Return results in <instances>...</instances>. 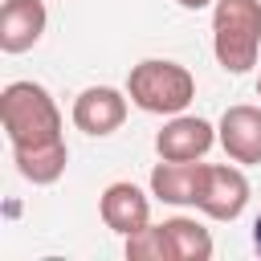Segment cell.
I'll list each match as a JSON object with an SVG mask.
<instances>
[{
	"label": "cell",
	"instance_id": "cell-13",
	"mask_svg": "<svg viewBox=\"0 0 261 261\" xmlns=\"http://www.w3.org/2000/svg\"><path fill=\"white\" fill-rule=\"evenodd\" d=\"M179 8H188V12H200V8H208V4H216V0H175Z\"/></svg>",
	"mask_w": 261,
	"mask_h": 261
},
{
	"label": "cell",
	"instance_id": "cell-14",
	"mask_svg": "<svg viewBox=\"0 0 261 261\" xmlns=\"http://www.w3.org/2000/svg\"><path fill=\"white\" fill-rule=\"evenodd\" d=\"M253 245H257V253H261V212H257V220H253Z\"/></svg>",
	"mask_w": 261,
	"mask_h": 261
},
{
	"label": "cell",
	"instance_id": "cell-7",
	"mask_svg": "<svg viewBox=\"0 0 261 261\" xmlns=\"http://www.w3.org/2000/svg\"><path fill=\"white\" fill-rule=\"evenodd\" d=\"M216 143L232 163H261V106H228L216 122Z\"/></svg>",
	"mask_w": 261,
	"mask_h": 261
},
{
	"label": "cell",
	"instance_id": "cell-5",
	"mask_svg": "<svg viewBox=\"0 0 261 261\" xmlns=\"http://www.w3.org/2000/svg\"><path fill=\"white\" fill-rule=\"evenodd\" d=\"M204 179H208V163L200 159H159L151 167V196L171 208H188V204L196 208Z\"/></svg>",
	"mask_w": 261,
	"mask_h": 261
},
{
	"label": "cell",
	"instance_id": "cell-9",
	"mask_svg": "<svg viewBox=\"0 0 261 261\" xmlns=\"http://www.w3.org/2000/svg\"><path fill=\"white\" fill-rule=\"evenodd\" d=\"M98 212H102V224L110 232H118L122 241L139 228L151 224V200L143 188H135L130 179H118V184H106L102 200H98Z\"/></svg>",
	"mask_w": 261,
	"mask_h": 261
},
{
	"label": "cell",
	"instance_id": "cell-11",
	"mask_svg": "<svg viewBox=\"0 0 261 261\" xmlns=\"http://www.w3.org/2000/svg\"><path fill=\"white\" fill-rule=\"evenodd\" d=\"M163 228H167V241H171V257L175 261H208L212 257V237L192 216H171V220H163Z\"/></svg>",
	"mask_w": 261,
	"mask_h": 261
},
{
	"label": "cell",
	"instance_id": "cell-10",
	"mask_svg": "<svg viewBox=\"0 0 261 261\" xmlns=\"http://www.w3.org/2000/svg\"><path fill=\"white\" fill-rule=\"evenodd\" d=\"M49 12L45 0H4L0 8V49L4 53H29L45 37Z\"/></svg>",
	"mask_w": 261,
	"mask_h": 261
},
{
	"label": "cell",
	"instance_id": "cell-3",
	"mask_svg": "<svg viewBox=\"0 0 261 261\" xmlns=\"http://www.w3.org/2000/svg\"><path fill=\"white\" fill-rule=\"evenodd\" d=\"M126 94L139 110L147 114H184L196 98V77L188 65L179 61H167V57H147L139 65H130V77H126Z\"/></svg>",
	"mask_w": 261,
	"mask_h": 261
},
{
	"label": "cell",
	"instance_id": "cell-4",
	"mask_svg": "<svg viewBox=\"0 0 261 261\" xmlns=\"http://www.w3.org/2000/svg\"><path fill=\"white\" fill-rule=\"evenodd\" d=\"M126 102H130V94H122L114 86H90V90H82L73 98L69 118H73L77 130L102 139V135H114L126 122Z\"/></svg>",
	"mask_w": 261,
	"mask_h": 261
},
{
	"label": "cell",
	"instance_id": "cell-2",
	"mask_svg": "<svg viewBox=\"0 0 261 261\" xmlns=\"http://www.w3.org/2000/svg\"><path fill=\"white\" fill-rule=\"evenodd\" d=\"M212 53L224 73H249L261 53V0L212 4Z\"/></svg>",
	"mask_w": 261,
	"mask_h": 261
},
{
	"label": "cell",
	"instance_id": "cell-6",
	"mask_svg": "<svg viewBox=\"0 0 261 261\" xmlns=\"http://www.w3.org/2000/svg\"><path fill=\"white\" fill-rule=\"evenodd\" d=\"M253 188L245 179L241 167L232 163H208V179H204V192H200V212L212 216V220H237L249 204Z\"/></svg>",
	"mask_w": 261,
	"mask_h": 261
},
{
	"label": "cell",
	"instance_id": "cell-1",
	"mask_svg": "<svg viewBox=\"0 0 261 261\" xmlns=\"http://www.w3.org/2000/svg\"><path fill=\"white\" fill-rule=\"evenodd\" d=\"M0 122L16 159V171L29 184H57L69 163V147L61 135V110L41 82H8L0 94Z\"/></svg>",
	"mask_w": 261,
	"mask_h": 261
},
{
	"label": "cell",
	"instance_id": "cell-15",
	"mask_svg": "<svg viewBox=\"0 0 261 261\" xmlns=\"http://www.w3.org/2000/svg\"><path fill=\"white\" fill-rule=\"evenodd\" d=\"M257 94H261V77H257Z\"/></svg>",
	"mask_w": 261,
	"mask_h": 261
},
{
	"label": "cell",
	"instance_id": "cell-12",
	"mask_svg": "<svg viewBox=\"0 0 261 261\" xmlns=\"http://www.w3.org/2000/svg\"><path fill=\"white\" fill-rule=\"evenodd\" d=\"M126 257H130V261H175V257H171L167 228H163V224H147V228L130 232V237H126Z\"/></svg>",
	"mask_w": 261,
	"mask_h": 261
},
{
	"label": "cell",
	"instance_id": "cell-8",
	"mask_svg": "<svg viewBox=\"0 0 261 261\" xmlns=\"http://www.w3.org/2000/svg\"><path fill=\"white\" fill-rule=\"evenodd\" d=\"M216 143V126L200 114H171L155 135L159 159H204Z\"/></svg>",
	"mask_w": 261,
	"mask_h": 261
}]
</instances>
